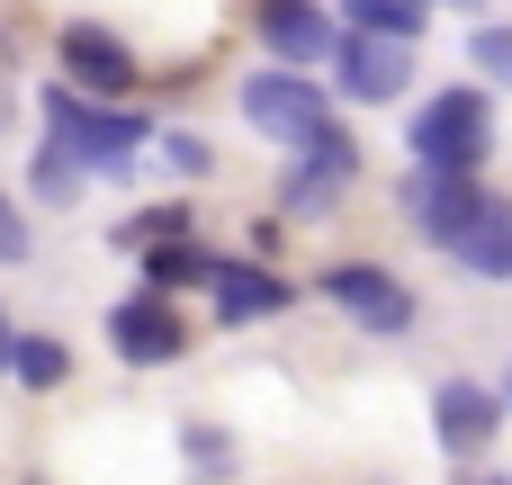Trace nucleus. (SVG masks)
Masks as SVG:
<instances>
[{
    "mask_svg": "<svg viewBox=\"0 0 512 485\" xmlns=\"http://www.w3.org/2000/svg\"><path fill=\"white\" fill-rule=\"evenodd\" d=\"M144 279H153V288H189V279H207V252H198L189 234H171V243H144Z\"/></svg>",
    "mask_w": 512,
    "mask_h": 485,
    "instance_id": "4468645a",
    "label": "nucleus"
},
{
    "mask_svg": "<svg viewBox=\"0 0 512 485\" xmlns=\"http://www.w3.org/2000/svg\"><path fill=\"white\" fill-rule=\"evenodd\" d=\"M45 117H54V144H63L72 162H90V171H117V162L144 144V126H135L126 108H90V99H72V90H45Z\"/></svg>",
    "mask_w": 512,
    "mask_h": 485,
    "instance_id": "f03ea898",
    "label": "nucleus"
},
{
    "mask_svg": "<svg viewBox=\"0 0 512 485\" xmlns=\"http://www.w3.org/2000/svg\"><path fill=\"white\" fill-rule=\"evenodd\" d=\"M405 198H414L423 234H432V243H450V234H459V216L477 207V180H468V171H423V180H414Z\"/></svg>",
    "mask_w": 512,
    "mask_h": 485,
    "instance_id": "f8f14e48",
    "label": "nucleus"
},
{
    "mask_svg": "<svg viewBox=\"0 0 512 485\" xmlns=\"http://www.w3.org/2000/svg\"><path fill=\"white\" fill-rule=\"evenodd\" d=\"M297 153H306V171L288 180V207H333V198L351 189V171H360V144H351L342 126H315Z\"/></svg>",
    "mask_w": 512,
    "mask_h": 485,
    "instance_id": "0eeeda50",
    "label": "nucleus"
},
{
    "mask_svg": "<svg viewBox=\"0 0 512 485\" xmlns=\"http://www.w3.org/2000/svg\"><path fill=\"white\" fill-rule=\"evenodd\" d=\"M486 135H495L486 90H441V99L414 117V162H423V171H477Z\"/></svg>",
    "mask_w": 512,
    "mask_h": 485,
    "instance_id": "f257e3e1",
    "label": "nucleus"
},
{
    "mask_svg": "<svg viewBox=\"0 0 512 485\" xmlns=\"http://www.w3.org/2000/svg\"><path fill=\"white\" fill-rule=\"evenodd\" d=\"M0 261H27V216L0 198Z\"/></svg>",
    "mask_w": 512,
    "mask_h": 485,
    "instance_id": "6ab92c4d",
    "label": "nucleus"
},
{
    "mask_svg": "<svg viewBox=\"0 0 512 485\" xmlns=\"http://www.w3.org/2000/svg\"><path fill=\"white\" fill-rule=\"evenodd\" d=\"M441 450H486L495 441V396H477V387H441Z\"/></svg>",
    "mask_w": 512,
    "mask_h": 485,
    "instance_id": "ddd939ff",
    "label": "nucleus"
},
{
    "mask_svg": "<svg viewBox=\"0 0 512 485\" xmlns=\"http://www.w3.org/2000/svg\"><path fill=\"white\" fill-rule=\"evenodd\" d=\"M261 36H270L288 63H324V45H333V18H324L315 0H261Z\"/></svg>",
    "mask_w": 512,
    "mask_h": 485,
    "instance_id": "9b49d317",
    "label": "nucleus"
},
{
    "mask_svg": "<svg viewBox=\"0 0 512 485\" xmlns=\"http://www.w3.org/2000/svg\"><path fill=\"white\" fill-rule=\"evenodd\" d=\"M108 342H117L135 369H153V360H180L189 333H180V306H171L162 288H144V297H126V306L108 315Z\"/></svg>",
    "mask_w": 512,
    "mask_h": 485,
    "instance_id": "39448f33",
    "label": "nucleus"
},
{
    "mask_svg": "<svg viewBox=\"0 0 512 485\" xmlns=\"http://www.w3.org/2000/svg\"><path fill=\"white\" fill-rule=\"evenodd\" d=\"M441 252H459V261H468V270H486V279H512V207H504V198H477Z\"/></svg>",
    "mask_w": 512,
    "mask_h": 485,
    "instance_id": "1a4fd4ad",
    "label": "nucleus"
},
{
    "mask_svg": "<svg viewBox=\"0 0 512 485\" xmlns=\"http://www.w3.org/2000/svg\"><path fill=\"white\" fill-rule=\"evenodd\" d=\"M405 81H414V45L405 36H378V27L342 36V90L351 99H396Z\"/></svg>",
    "mask_w": 512,
    "mask_h": 485,
    "instance_id": "20e7f679",
    "label": "nucleus"
},
{
    "mask_svg": "<svg viewBox=\"0 0 512 485\" xmlns=\"http://www.w3.org/2000/svg\"><path fill=\"white\" fill-rule=\"evenodd\" d=\"M0 369H9V324H0Z\"/></svg>",
    "mask_w": 512,
    "mask_h": 485,
    "instance_id": "4be33fe9",
    "label": "nucleus"
},
{
    "mask_svg": "<svg viewBox=\"0 0 512 485\" xmlns=\"http://www.w3.org/2000/svg\"><path fill=\"white\" fill-rule=\"evenodd\" d=\"M171 171H207V144L198 135H171Z\"/></svg>",
    "mask_w": 512,
    "mask_h": 485,
    "instance_id": "aec40b11",
    "label": "nucleus"
},
{
    "mask_svg": "<svg viewBox=\"0 0 512 485\" xmlns=\"http://www.w3.org/2000/svg\"><path fill=\"white\" fill-rule=\"evenodd\" d=\"M36 189H45V198H72V189H81V171H72V153H63V144H45V153H36Z\"/></svg>",
    "mask_w": 512,
    "mask_h": 485,
    "instance_id": "a211bd4d",
    "label": "nucleus"
},
{
    "mask_svg": "<svg viewBox=\"0 0 512 485\" xmlns=\"http://www.w3.org/2000/svg\"><path fill=\"white\" fill-rule=\"evenodd\" d=\"M171 234H189V216H180V207H144V216H126V225H117V243H126V252L171 243Z\"/></svg>",
    "mask_w": 512,
    "mask_h": 485,
    "instance_id": "f3484780",
    "label": "nucleus"
},
{
    "mask_svg": "<svg viewBox=\"0 0 512 485\" xmlns=\"http://www.w3.org/2000/svg\"><path fill=\"white\" fill-rule=\"evenodd\" d=\"M9 369H18V387H63L72 378L63 342H9Z\"/></svg>",
    "mask_w": 512,
    "mask_h": 485,
    "instance_id": "dca6fc26",
    "label": "nucleus"
},
{
    "mask_svg": "<svg viewBox=\"0 0 512 485\" xmlns=\"http://www.w3.org/2000/svg\"><path fill=\"white\" fill-rule=\"evenodd\" d=\"M63 72H72V90H99V99H117V90H135V54L108 36V27H63Z\"/></svg>",
    "mask_w": 512,
    "mask_h": 485,
    "instance_id": "423d86ee",
    "label": "nucleus"
},
{
    "mask_svg": "<svg viewBox=\"0 0 512 485\" xmlns=\"http://www.w3.org/2000/svg\"><path fill=\"white\" fill-rule=\"evenodd\" d=\"M351 9V27H378V36H423V18H432V0H342Z\"/></svg>",
    "mask_w": 512,
    "mask_h": 485,
    "instance_id": "2eb2a0df",
    "label": "nucleus"
},
{
    "mask_svg": "<svg viewBox=\"0 0 512 485\" xmlns=\"http://www.w3.org/2000/svg\"><path fill=\"white\" fill-rule=\"evenodd\" d=\"M477 63L486 72H512V36H477Z\"/></svg>",
    "mask_w": 512,
    "mask_h": 485,
    "instance_id": "412c9836",
    "label": "nucleus"
},
{
    "mask_svg": "<svg viewBox=\"0 0 512 485\" xmlns=\"http://www.w3.org/2000/svg\"><path fill=\"white\" fill-rule=\"evenodd\" d=\"M243 117H252L261 135H279V144H306V135L324 126V90H315L306 72H252V81H243Z\"/></svg>",
    "mask_w": 512,
    "mask_h": 485,
    "instance_id": "7ed1b4c3",
    "label": "nucleus"
},
{
    "mask_svg": "<svg viewBox=\"0 0 512 485\" xmlns=\"http://www.w3.org/2000/svg\"><path fill=\"white\" fill-rule=\"evenodd\" d=\"M324 297H333V306H351L369 333H405V324H414V297H405L387 270H333V279H324Z\"/></svg>",
    "mask_w": 512,
    "mask_h": 485,
    "instance_id": "6e6552de",
    "label": "nucleus"
},
{
    "mask_svg": "<svg viewBox=\"0 0 512 485\" xmlns=\"http://www.w3.org/2000/svg\"><path fill=\"white\" fill-rule=\"evenodd\" d=\"M207 288H216V315L225 324H252V315H279L288 306V288L270 270H252V261H207Z\"/></svg>",
    "mask_w": 512,
    "mask_h": 485,
    "instance_id": "9d476101",
    "label": "nucleus"
}]
</instances>
